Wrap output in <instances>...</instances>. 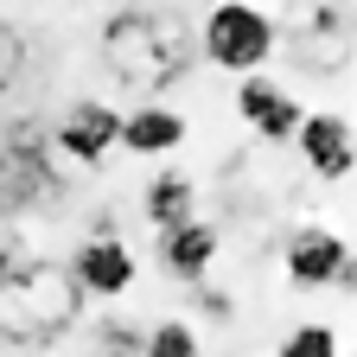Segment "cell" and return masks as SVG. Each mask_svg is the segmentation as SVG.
Masks as SVG:
<instances>
[{
    "instance_id": "obj_1",
    "label": "cell",
    "mask_w": 357,
    "mask_h": 357,
    "mask_svg": "<svg viewBox=\"0 0 357 357\" xmlns=\"http://www.w3.org/2000/svg\"><path fill=\"white\" fill-rule=\"evenodd\" d=\"M96 52H102V70L134 89V96H166L192 77L198 64V38L185 26V13L172 7H121L102 20L96 32Z\"/></svg>"
},
{
    "instance_id": "obj_2",
    "label": "cell",
    "mask_w": 357,
    "mask_h": 357,
    "mask_svg": "<svg viewBox=\"0 0 357 357\" xmlns=\"http://www.w3.org/2000/svg\"><path fill=\"white\" fill-rule=\"evenodd\" d=\"M77 319H83V287L70 281L64 261L13 255L7 268H0V344L45 351V344H58Z\"/></svg>"
},
{
    "instance_id": "obj_3",
    "label": "cell",
    "mask_w": 357,
    "mask_h": 357,
    "mask_svg": "<svg viewBox=\"0 0 357 357\" xmlns=\"http://www.w3.org/2000/svg\"><path fill=\"white\" fill-rule=\"evenodd\" d=\"M275 20H268L261 7H249V0H217V7L204 13V32H198V52L230 70V77H249L261 70L268 58H275Z\"/></svg>"
},
{
    "instance_id": "obj_4",
    "label": "cell",
    "mask_w": 357,
    "mask_h": 357,
    "mask_svg": "<svg viewBox=\"0 0 357 357\" xmlns=\"http://www.w3.org/2000/svg\"><path fill=\"white\" fill-rule=\"evenodd\" d=\"M134 275H141V261H134V249L102 230V236H83L77 255H70V281L83 287V300H121L134 287Z\"/></svg>"
},
{
    "instance_id": "obj_5",
    "label": "cell",
    "mask_w": 357,
    "mask_h": 357,
    "mask_svg": "<svg viewBox=\"0 0 357 357\" xmlns=\"http://www.w3.org/2000/svg\"><path fill=\"white\" fill-rule=\"evenodd\" d=\"M294 147H300V160H306V172H312V178H326V185H344V178H351V160H357L351 115H338V109H312V115H300Z\"/></svg>"
},
{
    "instance_id": "obj_6",
    "label": "cell",
    "mask_w": 357,
    "mask_h": 357,
    "mask_svg": "<svg viewBox=\"0 0 357 357\" xmlns=\"http://www.w3.org/2000/svg\"><path fill=\"white\" fill-rule=\"evenodd\" d=\"M344 261H351V249H344V236H338V230H326V223H300V230L287 236V249H281L287 287H300V294L332 287Z\"/></svg>"
},
{
    "instance_id": "obj_7",
    "label": "cell",
    "mask_w": 357,
    "mask_h": 357,
    "mask_svg": "<svg viewBox=\"0 0 357 357\" xmlns=\"http://www.w3.org/2000/svg\"><path fill=\"white\" fill-rule=\"evenodd\" d=\"M115 128H121V109L83 96V102H70L64 121L52 128V147H58L64 160H77V166H102V160L115 153Z\"/></svg>"
},
{
    "instance_id": "obj_8",
    "label": "cell",
    "mask_w": 357,
    "mask_h": 357,
    "mask_svg": "<svg viewBox=\"0 0 357 357\" xmlns=\"http://www.w3.org/2000/svg\"><path fill=\"white\" fill-rule=\"evenodd\" d=\"M236 115L261 134L268 147H281V141H294V128H300V102H294V89H281V83H268L261 70H249V77H236Z\"/></svg>"
},
{
    "instance_id": "obj_9",
    "label": "cell",
    "mask_w": 357,
    "mask_h": 357,
    "mask_svg": "<svg viewBox=\"0 0 357 357\" xmlns=\"http://www.w3.org/2000/svg\"><path fill=\"white\" fill-rule=\"evenodd\" d=\"M115 147L134 153V160H166V153L185 147V115H178V109H160V102L128 109L121 128H115Z\"/></svg>"
},
{
    "instance_id": "obj_10",
    "label": "cell",
    "mask_w": 357,
    "mask_h": 357,
    "mask_svg": "<svg viewBox=\"0 0 357 357\" xmlns=\"http://www.w3.org/2000/svg\"><path fill=\"white\" fill-rule=\"evenodd\" d=\"M217 223L204 217H185V223H172V230H160V268L172 281H204L211 275V261H217Z\"/></svg>"
},
{
    "instance_id": "obj_11",
    "label": "cell",
    "mask_w": 357,
    "mask_h": 357,
    "mask_svg": "<svg viewBox=\"0 0 357 357\" xmlns=\"http://www.w3.org/2000/svg\"><path fill=\"white\" fill-rule=\"evenodd\" d=\"M141 211H147V223H153V230H172V223L198 217V185H192V172H185V166H160V172L147 178Z\"/></svg>"
},
{
    "instance_id": "obj_12",
    "label": "cell",
    "mask_w": 357,
    "mask_h": 357,
    "mask_svg": "<svg viewBox=\"0 0 357 357\" xmlns=\"http://www.w3.org/2000/svg\"><path fill=\"white\" fill-rule=\"evenodd\" d=\"M141 357H204L198 351V326L192 319H160L141 332Z\"/></svg>"
},
{
    "instance_id": "obj_13",
    "label": "cell",
    "mask_w": 357,
    "mask_h": 357,
    "mask_svg": "<svg viewBox=\"0 0 357 357\" xmlns=\"http://www.w3.org/2000/svg\"><path fill=\"white\" fill-rule=\"evenodd\" d=\"M275 357H338V332L319 326V319H312V326H294V332L281 338Z\"/></svg>"
},
{
    "instance_id": "obj_14",
    "label": "cell",
    "mask_w": 357,
    "mask_h": 357,
    "mask_svg": "<svg viewBox=\"0 0 357 357\" xmlns=\"http://www.w3.org/2000/svg\"><path fill=\"white\" fill-rule=\"evenodd\" d=\"M20 70H26V38H20L7 20H0V96L20 83Z\"/></svg>"
}]
</instances>
